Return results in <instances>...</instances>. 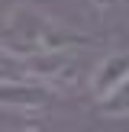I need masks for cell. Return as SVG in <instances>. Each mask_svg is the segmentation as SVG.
I'll return each instance as SVG.
<instances>
[{"mask_svg": "<svg viewBox=\"0 0 129 132\" xmlns=\"http://www.w3.org/2000/svg\"><path fill=\"white\" fill-rule=\"evenodd\" d=\"M119 132H129V126H123V129H119Z\"/></svg>", "mask_w": 129, "mask_h": 132, "instance_id": "4", "label": "cell"}, {"mask_svg": "<svg viewBox=\"0 0 129 132\" xmlns=\"http://www.w3.org/2000/svg\"><path fill=\"white\" fill-rule=\"evenodd\" d=\"M126 77H129V55H126V52H116V55L103 58V61L94 68V74H90V87H94V94L100 97V100H107Z\"/></svg>", "mask_w": 129, "mask_h": 132, "instance_id": "1", "label": "cell"}, {"mask_svg": "<svg viewBox=\"0 0 129 132\" xmlns=\"http://www.w3.org/2000/svg\"><path fill=\"white\" fill-rule=\"evenodd\" d=\"M103 110H107L113 119H119V116H129V77L119 84V87L113 90V94L103 100Z\"/></svg>", "mask_w": 129, "mask_h": 132, "instance_id": "2", "label": "cell"}, {"mask_svg": "<svg viewBox=\"0 0 129 132\" xmlns=\"http://www.w3.org/2000/svg\"><path fill=\"white\" fill-rule=\"evenodd\" d=\"M84 3H87L90 10H97V13H107L110 6H116V0H84Z\"/></svg>", "mask_w": 129, "mask_h": 132, "instance_id": "3", "label": "cell"}]
</instances>
